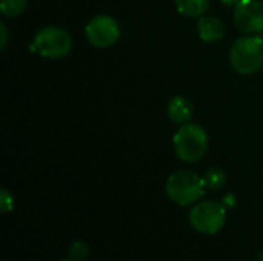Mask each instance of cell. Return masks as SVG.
Masks as SVG:
<instances>
[{
    "mask_svg": "<svg viewBox=\"0 0 263 261\" xmlns=\"http://www.w3.org/2000/svg\"><path fill=\"white\" fill-rule=\"evenodd\" d=\"M176 155L186 163H194L203 158L208 151V134L197 123L182 125L173 137Z\"/></svg>",
    "mask_w": 263,
    "mask_h": 261,
    "instance_id": "obj_1",
    "label": "cell"
},
{
    "mask_svg": "<svg viewBox=\"0 0 263 261\" xmlns=\"http://www.w3.org/2000/svg\"><path fill=\"white\" fill-rule=\"evenodd\" d=\"M233 69L242 75H251L263 66V40L256 35H245L234 42L230 51Z\"/></svg>",
    "mask_w": 263,
    "mask_h": 261,
    "instance_id": "obj_2",
    "label": "cell"
},
{
    "mask_svg": "<svg viewBox=\"0 0 263 261\" xmlns=\"http://www.w3.org/2000/svg\"><path fill=\"white\" fill-rule=\"evenodd\" d=\"M205 188L206 185L203 182V177H199L193 171L174 172L166 180L168 197L180 206L196 203L205 194Z\"/></svg>",
    "mask_w": 263,
    "mask_h": 261,
    "instance_id": "obj_3",
    "label": "cell"
},
{
    "mask_svg": "<svg viewBox=\"0 0 263 261\" xmlns=\"http://www.w3.org/2000/svg\"><path fill=\"white\" fill-rule=\"evenodd\" d=\"M35 51L45 58H62L71 52V35L59 26H43L34 38Z\"/></svg>",
    "mask_w": 263,
    "mask_h": 261,
    "instance_id": "obj_4",
    "label": "cell"
},
{
    "mask_svg": "<svg viewBox=\"0 0 263 261\" xmlns=\"http://www.w3.org/2000/svg\"><path fill=\"white\" fill-rule=\"evenodd\" d=\"M227 220V211L225 206L217 202H202L196 205L190 212V223L191 226L208 235L217 234L223 226Z\"/></svg>",
    "mask_w": 263,
    "mask_h": 261,
    "instance_id": "obj_5",
    "label": "cell"
},
{
    "mask_svg": "<svg viewBox=\"0 0 263 261\" xmlns=\"http://www.w3.org/2000/svg\"><path fill=\"white\" fill-rule=\"evenodd\" d=\"M88 42L96 48H108L120 37V26L109 15H96L85 26Z\"/></svg>",
    "mask_w": 263,
    "mask_h": 261,
    "instance_id": "obj_6",
    "label": "cell"
},
{
    "mask_svg": "<svg viewBox=\"0 0 263 261\" xmlns=\"http://www.w3.org/2000/svg\"><path fill=\"white\" fill-rule=\"evenodd\" d=\"M234 23L247 34L263 32V3L259 0H240L234 6Z\"/></svg>",
    "mask_w": 263,
    "mask_h": 261,
    "instance_id": "obj_7",
    "label": "cell"
},
{
    "mask_svg": "<svg viewBox=\"0 0 263 261\" xmlns=\"http://www.w3.org/2000/svg\"><path fill=\"white\" fill-rule=\"evenodd\" d=\"M199 37L206 43L219 42L225 34V26L220 18L214 15H202L197 22Z\"/></svg>",
    "mask_w": 263,
    "mask_h": 261,
    "instance_id": "obj_8",
    "label": "cell"
},
{
    "mask_svg": "<svg viewBox=\"0 0 263 261\" xmlns=\"http://www.w3.org/2000/svg\"><path fill=\"white\" fill-rule=\"evenodd\" d=\"M166 112H168V117L171 122H174L177 125H185V123H190V120L193 118L194 108L188 98H185L182 95H176L170 100Z\"/></svg>",
    "mask_w": 263,
    "mask_h": 261,
    "instance_id": "obj_9",
    "label": "cell"
},
{
    "mask_svg": "<svg viewBox=\"0 0 263 261\" xmlns=\"http://www.w3.org/2000/svg\"><path fill=\"white\" fill-rule=\"evenodd\" d=\"M210 2L211 0H174L177 11L188 17H202L210 8Z\"/></svg>",
    "mask_w": 263,
    "mask_h": 261,
    "instance_id": "obj_10",
    "label": "cell"
},
{
    "mask_svg": "<svg viewBox=\"0 0 263 261\" xmlns=\"http://www.w3.org/2000/svg\"><path fill=\"white\" fill-rule=\"evenodd\" d=\"M203 182H205L206 188H210V189H213V191H217V189H220V188L225 185L227 175H225V172H223L222 169H219V168H211V169H208V171L205 172Z\"/></svg>",
    "mask_w": 263,
    "mask_h": 261,
    "instance_id": "obj_11",
    "label": "cell"
},
{
    "mask_svg": "<svg viewBox=\"0 0 263 261\" xmlns=\"http://www.w3.org/2000/svg\"><path fill=\"white\" fill-rule=\"evenodd\" d=\"M28 5V0H0V11L5 17L20 15Z\"/></svg>",
    "mask_w": 263,
    "mask_h": 261,
    "instance_id": "obj_12",
    "label": "cell"
},
{
    "mask_svg": "<svg viewBox=\"0 0 263 261\" xmlns=\"http://www.w3.org/2000/svg\"><path fill=\"white\" fill-rule=\"evenodd\" d=\"M69 257L74 261H82L88 257V246L83 242H76L69 248Z\"/></svg>",
    "mask_w": 263,
    "mask_h": 261,
    "instance_id": "obj_13",
    "label": "cell"
},
{
    "mask_svg": "<svg viewBox=\"0 0 263 261\" xmlns=\"http://www.w3.org/2000/svg\"><path fill=\"white\" fill-rule=\"evenodd\" d=\"M12 208H14V198H12V195L9 194V191L2 189V191H0V211H2L3 214H6V212H9Z\"/></svg>",
    "mask_w": 263,
    "mask_h": 261,
    "instance_id": "obj_14",
    "label": "cell"
},
{
    "mask_svg": "<svg viewBox=\"0 0 263 261\" xmlns=\"http://www.w3.org/2000/svg\"><path fill=\"white\" fill-rule=\"evenodd\" d=\"M0 32H2V38H0V48L5 49L6 42H8V31H6V25L0 23Z\"/></svg>",
    "mask_w": 263,
    "mask_h": 261,
    "instance_id": "obj_15",
    "label": "cell"
},
{
    "mask_svg": "<svg viewBox=\"0 0 263 261\" xmlns=\"http://www.w3.org/2000/svg\"><path fill=\"white\" fill-rule=\"evenodd\" d=\"M223 203H225V205H228V206H234L236 200H234V197H233V195H227V197L223 198Z\"/></svg>",
    "mask_w": 263,
    "mask_h": 261,
    "instance_id": "obj_16",
    "label": "cell"
},
{
    "mask_svg": "<svg viewBox=\"0 0 263 261\" xmlns=\"http://www.w3.org/2000/svg\"><path fill=\"white\" fill-rule=\"evenodd\" d=\"M239 2H240V0H222V3L227 5V6H236Z\"/></svg>",
    "mask_w": 263,
    "mask_h": 261,
    "instance_id": "obj_17",
    "label": "cell"
},
{
    "mask_svg": "<svg viewBox=\"0 0 263 261\" xmlns=\"http://www.w3.org/2000/svg\"><path fill=\"white\" fill-rule=\"evenodd\" d=\"M63 261H74V260H63Z\"/></svg>",
    "mask_w": 263,
    "mask_h": 261,
    "instance_id": "obj_18",
    "label": "cell"
}]
</instances>
